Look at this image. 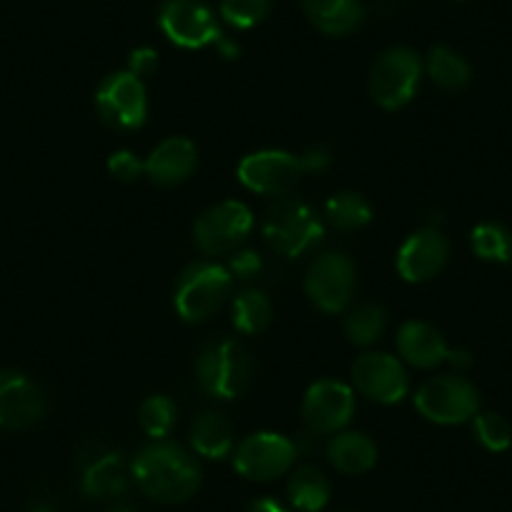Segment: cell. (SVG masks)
<instances>
[{
    "mask_svg": "<svg viewBox=\"0 0 512 512\" xmlns=\"http://www.w3.org/2000/svg\"><path fill=\"white\" fill-rule=\"evenodd\" d=\"M176 415H179V407H176V402L171 397L154 395L141 405L139 420L146 435H151L154 440H161V437H166L174 430Z\"/></svg>",
    "mask_w": 512,
    "mask_h": 512,
    "instance_id": "obj_29",
    "label": "cell"
},
{
    "mask_svg": "<svg viewBox=\"0 0 512 512\" xmlns=\"http://www.w3.org/2000/svg\"><path fill=\"white\" fill-rule=\"evenodd\" d=\"M289 500L297 510L319 512L329 502V482L317 467H299L289 480Z\"/></svg>",
    "mask_w": 512,
    "mask_h": 512,
    "instance_id": "obj_24",
    "label": "cell"
},
{
    "mask_svg": "<svg viewBox=\"0 0 512 512\" xmlns=\"http://www.w3.org/2000/svg\"><path fill=\"white\" fill-rule=\"evenodd\" d=\"M231 274L239 279H251L256 277V274L262 272V259H259V254L256 251H236L234 256H231V264H229Z\"/></svg>",
    "mask_w": 512,
    "mask_h": 512,
    "instance_id": "obj_33",
    "label": "cell"
},
{
    "mask_svg": "<svg viewBox=\"0 0 512 512\" xmlns=\"http://www.w3.org/2000/svg\"><path fill=\"white\" fill-rule=\"evenodd\" d=\"M450 256V244L437 229H422L402 244L397 254V269L407 282H427L437 277Z\"/></svg>",
    "mask_w": 512,
    "mask_h": 512,
    "instance_id": "obj_16",
    "label": "cell"
},
{
    "mask_svg": "<svg viewBox=\"0 0 512 512\" xmlns=\"http://www.w3.org/2000/svg\"><path fill=\"white\" fill-rule=\"evenodd\" d=\"M46 417L41 387L16 369H0V427L28 430Z\"/></svg>",
    "mask_w": 512,
    "mask_h": 512,
    "instance_id": "obj_14",
    "label": "cell"
},
{
    "mask_svg": "<svg viewBox=\"0 0 512 512\" xmlns=\"http://www.w3.org/2000/svg\"><path fill=\"white\" fill-rule=\"evenodd\" d=\"M352 379L364 397L382 405H395L410 390V379L400 359L384 352L362 354L354 362Z\"/></svg>",
    "mask_w": 512,
    "mask_h": 512,
    "instance_id": "obj_13",
    "label": "cell"
},
{
    "mask_svg": "<svg viewBox=\"0 0 512 512\" xmlns=\"http://www.w3.org/2000/svg\"><path fill=\"white\" fill-rule=\"evenodd\" d=\"M477 442L490 452H505L512 445V427L497 412H477L472 422Z\"/></svg>",
    "mask_w": 512,
    "mask_h": 512,
    "instance_id": "obj_30",
    "label": "cell"
},
{
    "mask_svg": "<svg viewBox=\"0 0 512 512\" xmlns=\"http://www.w3.org/2000/svg\"><path fill=\"white\" fill-rule=\"evenodd\" d=\"M231 279L234 277L224 267L206 262L191 264L176 284V312L184 317V322H204L226 302Z\"/></svg>",
    "mask_w": 512,
    "mask_h": 512,
    "instance_id": "obj_4",
    "label": "cell"
},
{
    "mask_svg": "<svg viewBox=\"0 0 512 512\" xmlns=\"http://www.w3.org/2000/svg\"><path fill=\"white\" fill-rule=\"evenodd\" d=\"M254 226L249 206L241 201H224L204 211L194 226V241L204 254L221 256L236 251Z\"/></svg>",
    "mask_w": 512,
    "mask_h": 512,
    "instance_id": "obj_8",
    "label": "cell"
},
{
    "mask_svg": "<svg viewBox=\"0 0 512 512\" xmlns=\"http://www.w3.org/2000/svg\"><path fill=\"white\" fill-rule=\"evenodd\" d=\"M159 26L166 38L181 48L224 43L214 13L201 0H166L159 13Z\"/></svg>",
    "mask_w": 512,
    "mask_h": 512,
    "instance_id": "obj_9",
    "label": "cell"
},
{
    "mask_svg": "<svg viewBox=\"0 0 512 512\" xmlns=\"http://www.w3.org/2000/svg\"><path fill=\"white\" fill-rule=\"evenodd\" d=\"M272 0H221V16L234 28H254L267 18Z\"/></svg>",
    "mask_w": 512,
    "mask_h": 512,
    "instance_id": "obj_31",
    "label": "cell"
},
{
    "mask_svg": "<svg viewBox=\"0 0 512 512\" xmlns=\"http://www.w3.org/2000/svg\"><path fill=\"white\" fill-rule=\"evenodd\" d=\"M108 171H111V176H116L118 181H123V184H131V181L139 179L144 166L139 164V159H136L131 151H118V154H113L111 159H108Z\"/></svg>",
    "mask_w": 512,
    "mask_h": 512,
    "instance_id": "obj_32",
    "label": "cell"
},
{
    "mask_svg": "<svg viewBox=\"0 0 512 512\" xmlns=\"http://www.w3.org/2000/svg\"><path fill=\"white\" fill-rule=\"evenodd\" d=\"M447 362L457 369H467L472 364V357L467 349H450V352H447Z\"/></svg>",
    "mask_w": 512,
    "mask_h": 512,
    "instance_id": "obj_35",
    "label": "cell"
},
{
    "mask_svg": "<svg viewBox=\"0 0 512 512\" xmlns=\"http://www.w3.org/2000/svg\"><path fill=\"white\" fill-rule=\"evenodd\" d=\"M199 164V151L184 136L166 139L144 164L146 176L159 186H176L189 179Z\"/></svg>",
    "mask_w": 512,
    "mask_h": 512,
    "instance_id": "obj_17",
    "label": "cell"
},
{
    "mask_svg": "<svg viewBox=\"0 0 512 512\" xmlns=\"http://www.w3.org/2000/svg\"><path fill=\"white\" fill-rule=\"evenodd\" d=\"M81 487L83 495L96 497V500L121 495L128 487V467L123 462V457L118 452H103V455L93 457L83 467Z\"/></svg>",
    "mask_w": 512,
    "mask_h": 512,
    "instance_id": "obj_19",
    "label": "cell"
},
{
    "mask_svg": "<svg viewBox=\"0 0 512 512\" xmlns=\"http://www.w3.org/2000/svg\"><path fill=\"white\" fill-rule=\"evenodd\" d=\"M304 422L314 435H332L342 430L354 415V392L347 384L334 382V379H322L312 384L304 397L302 407Z\"/></svg>",
    "mask_w": 512,
    "mask_h": 512,
    "instance_id": "obj_15",
    "label": "cell"
},
{
    "mask_svg": "<svg viewBox=\"0 0 512 512\" xmlns=\"http://www.w3.org/2000/svg\"><path fill=\"white\" fill-rule=\"evenodd\" d=\"M309 21L327 36H347L362 23L359 0H302Z\"/></svg>",
    "mask_w": 512,
    "mask_h": 512,
    "instance_id": "obj_20",
    "label": "cell"
},
{
    "mask_svg": "<svg viewBox=\"0 0 512 512\" xmlns=\"http://www.w3.org/2000/svg\"><path fill=\"white\" fill-rule=\"evenodd\" d=\"M96 108L113 131H136L146 121V88L131 71L113 73L98 86Z\"/></svg>",
    "mask_w": 512,
    "mask_h": 512,
    "instance_id": "obj_7",
    "label": "cell"
},
{
    "mask_svg": "<svg viewBox=\"0 0 512 512\" xmlns=\"http://www.w3.org/2000/svg\"><path fill=\"white\" fill-rule=\"evenodd\" d=\"M384 327H387V312L372 302L357 304L347 314V322H344V332H347L349 342L359 344V347L377 342L382 337Z\"/></svg>",
    "mask_w": 512,
    "mask_h": 512,
    "instance_id": "obj_28",
    "label": "cell"
},
{
    "mask_svg": "<svg viewBox=\"0 0 512 512\" xmlns=\"http://www.w3.org/2000/svg\"><path fill=\"white\" fill-rule=\"evenodd\" d=\"M131 475L141 492L161 505L186 502L201 485V467L184 447L171 442L144 447L131 465Z\"/></svg>",
    "mask_w": 512,
    "mask_h": 512,
    "instance_id": "obj_1",
    "label": "cell"
},
{
    "mask_svg": "<svg viewBox=\"0 0 512 512\" xmlns=\"http://www.w3.org/2000/svg\"><path fill=\"white\" fill-rule=\"evenodd\" d=\"M246 512H289V510H284V507L279 505V502H274V500H269V497H264V500H256L254 505H251Z\"/></svg>",
    "mask_w": 512,
    "mask_h": 512,
    "instance_id": "obj_36",
    "label": "cell"
},
{
    "mask_svg": "<svg viewBox=\"0 0 512 512\" xmlns=\"http://www.w3.org/2000/svg\"><path fill=\"white\" fill-rule=\"evenodd\" d=\"M191 445L201 457H209V460L226 457L234 447V432H231L229 420L221 417L219 412L199 415L191 427Z\"/></svg>",
    "mask_w": 512,
    "mask_h": 512,
    "instance_id": "obj_22",
    "label": "cell"
},
{
    "mask_svg": "<svg viewBox=\"0 0 512 512\" xmlns=\"http://www.w3.org/2000/svg\"><path fill=\"white\" fill-rule=\"evenodd\" d=\"M327 455L329 462L344 475H362L377 462V447L362 432H344L329 442Z\"/></svg>",
    "mask_w": 512,
    "mask_h": 512,
    "instance_id": "obj_21",
    "label": "cell"
},
{
    "mask_svg": "<svg viewBox=\"0 0 512 512\" xmlns=\"http://www.w3.org/2000/svg\"><path fill=\"white\" fill-rule=\"evenodd\" d=\"M415 407L422 417L437 425H460L472 420L480 410V395L475 384L465 377H435L427 379L415 395Z\"/></svg>",
    "mask_w": 512,
    "mask_h": 512,
    "instance_id": "obj_5",
    "label": "cell"
},
{
    "mask_svg": "<svg viewBox=\"0 0 512 512\" xmlns=\"http://www.w3.org/2000/svg\"><path fill=\"white\" fill-rule=\"evenodd\" d=\"M427 76L445 91H462L472 81V68L450 48L435 46L427 56Z\"/></svg>",
    "mask_w": 512,
    "mask_h": 512,
    "instance_id": "obj_23",
    "label": "cell"
},
{
    "mask_svg": "<svg viewBox=\"0 0 512 512\" xmlns=\"http://www.w3.org/2000/svg\"><path fill=\"white\" fill-rule=\"evenodd\" d=\"M324 214L327 221L339 231H354L362 229L364 224H369L372 219V209H369L367 201L362 199L354 191H342V194H334L332 199L324 206Z\"/></svg>",
    "mask_w": 512,
    "mask_h": 512,
    "instance_id": "obj_25",
    "label": "cell"
},
{
    "mask_svg": "<svg viewBox=\"0 0 512 512\" xmlns=\"http://www.w3.org/2000/svg\"><path fill=\"white\" fill-rule=\"evenodd\" d=\"M108 512H136V510L131 505H116V507H111Z\"/></svg>",
    "mask_w": 512,
    "mask_h": 512,
    "instance_id": "obj_37",
    "label": "cell"
},
{
    "mask_svg": "<svg viewBox=\"0 0 512 512\" xmlns=\"http://www.w3.org/2000/svg\"><path fill=\"white\" fill-rule=\"evenodd\" d=\"M251 362L246 349L234 339L209 344L196 362V377L204 392L219 400H234L249 384Z\"/></svg>",
    "mask_w": 512,
    "mask_h": 512,
    "instance_id": "obj_3",
    "label": "cell"
},
{
    "mask_svg": "<svg viewBox=\"0 0 512 512\" xmlns=\"http://www.w3.org/2000/svg\"><path fill=\"white\" fill-rule=\"evenodd\" d=\"M156 66H159V53L154 48H136L131 53V58H128V71L139 78L151 76L156 71Z\"/></svg>",
    "mask_w": 512,
    "mask_h": 512,
    "instance_id": "obj_34",
    "label": "cell"
},
{
    "mask_svg": "<svg viewBox=\"0 0 512 512\" xmlns=\"http://www.w3.org/2000/svg\"><path fill=\"white\" fill-rule=\"evenodd\" d=\"M354 284H357V277H354V264L349 256L344 254H322L317 262L309 267L307 272V287L309 299L317 304L322 312L337 314L342 312L349 304L354 294Z\"/></svg>",
    "mask_w": 512,
    "mask_h": 512,
    "instance_id": "obj_11",
    "label": "cell"
},
{
    "mask_svg": "<svg viewBox=\"0 0 512 512\" xmlns=\"http://www.w3.org/2000/svg\"><path fill=\"white\" fill-rule=\"evenodd\" d=\"M472 251L480 256L482 262H497L507 264L512 259V236L510 231L495 221H485L477 224L470 234Z\"/></svg>",
    "mask_w": 512,
    "mask_h": 512,
    "instance_id": "obj_26",
    "label": "cell"
},
{
    "mask_svg": "<svg viewBox=\"0 0 512 512\" xmlns=\"http://www.w3.org/2000/svg\"><path fill=\"white\" fill-rule=\"evenodd\" d=\"M297 450L292 442L274 432L251 435L236 447L234 467L241 477L254 482H269L282 477L292 467Z\"/></svg>",
    "mask_w": 512,
    "mask_h": 512,
    "instance_id": "obj_10",
    "label": "cell"
},
{
    "mask_svg": "<svg viewBox=\"0 0 512 512\" xmlns=\"http://www.w3.org/2000/svg\"><path fill=\"white\" fill-rule=\"evenodd\" d=\"M304 174L302 156L287 151H259L246 156L239 164V181L256 194L282 196L294 189L299 176Z\"/></svg>",
    "mask_w": 512,
    "mask_h": 512,
    "instance_id": "obj_12",
    "label": "cell"
},
{
    "mask_svg": "<svg viewBox=\"0 0 512 512\" xmlns=\"http://www.w3.org/2000/svg\"><path fill=\"white\" fill-rule=\"evenodd\" d=\"M264 236L277 254L292 259L322 241L324 226L307 204L279 199L264 214Z\"/></svg>",
    "mask_w": 512,
    "mask_h": 512,
    "instance_id": "obj_2",
    "label": "cell"
},
{
    "mask_svg": "<svg viewBox=\"0 0 512 512\" xmlns=\"http://www.w3.org/2000/svg\"><path fill=\"white\" fill-rule=\"evenodd\" d=\"M422 63L410 48H390L377 58L369 76V93L387 111L407 106L420 86Z\"/></svg>",
    "mask_w": 512,
    "mask_h": 512,
    "instance_id": "obj_6",
    "label": "cell"
},
{
    "mask_svg": "<svg viewBox=\"0 0 512 512\" xmlns=\"http://www.w3.org/2000/svg\"><path fill=\"white\" fill-rule=\"evenodd\" d=\"M272 322V302L259 289H246L234 299V324L244 334H259Z\"/></svg>",
    "mask_w": 512,
    "mask_h": 512,
    "instance_id": "obj_27",
    "label": "cell"
},
{
    "mask_svg": "<svg viewBox=\"0 0 512 512\" xmlns=\"http://www.w3.org/2000/svg\"><path fill=\"white\" fill-rule=\"evenodd\" d=\"M397 349L407 362L420 369H432L447 362V352H450L445 337L427 322L402 324L397 334Z\"/></svg>",
    "mask_w": 512,
    "mask_h": 512,
    "instance_id": "obj_18",
    "label": "cell"
}]
</instances>
